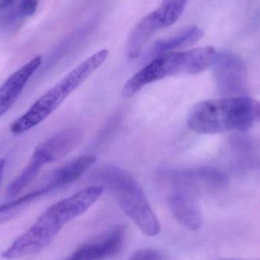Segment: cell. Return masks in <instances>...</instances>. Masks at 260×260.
<instances>
[{"mask_svg": "<svg viewBox=\"0 0 260 260\" xmlns=\"http://www.w3.org/2000/svg\"><path fill=\"white\" fill-rule=\"evenodd\" d=\"M104 191L102 185H93L55 203L41 214L35 224L17 238L2 256L13 260L41 253L54 241L66 224L87 212Z\"/></svg>", "mask_w": 260, "mask_h": 260, "instance_id": "obj_1", "label": "cell"}, {"mask_svg": "<svg viewBox=\"0 0 260 260\" xmlns=\"http://www.w3.org/2000/svg\"><path fill=\"white\" fill-rule=\"evenodd\" d=\"M186 122L200 134L246 131L260 122V101L244 95L202 101L191 108Z\"/></svg>", "mask_w": 260, "mask_h": 260, "instance_id": "obj_2", "label": "cell"}, {"mask_svg": "<svg viewBox=\"0 0 260 260\" xmlns=\"http://www.w3.org/2000/svg\"><path fill=\"white\" fill-rule=\"evenodd\" d=\"M218 52L212 47L173 51L153 58L123 87L122 95L130 99L148 84L178 75H197L212 67Z\"/></svg>", "mask_w": 260, "mask_h": 260, "instance_id": "obj_3", "label": "cell"}, {"mask_svg": "<svg viewBox=\"0 0 260 260\" xmlns=\"http://www.w3.org/2000/svg\"><path fill=\"white\" fill-rule=\"evenodd\" d=\"M91 179L109 189L119 206L141 232L150 237L157 236L160 233L158 218L140 185L129 173L117 167L107 165L95 170Z\"/></svg>", "mask_w": 260, "mask_h": 260, "instance_id": "obj_4", "label": "cell"}, {"mask_svg": "<svg viewBox=\"0 0 260 260\" xmlns=\"http://www.w3.org/2000/svg\"><path fill=\"white\" fill-rule=\"evenodd\" d=\"M109 51L99 50L81 62L63 79L40 97L28 110L11 124V133L21 135L42 123L64 101L76 91L92 73L106 61Z\"/></svg>", "mask_w": 260, "mask_h": 260, "instance_id": "obj_5", "label": "cell"}, {"mask_svg": "<svg viewBox=\"0 0 260 260\" xmlns=\"http://www.w3.org/2000/svg\"><path fill=\"white\" fill-rule=\"evenodd\" d=\"M82 134L79 129L62 130L37 146L28 163L21 174L11 182L6 193L15 197L38 177L45 165L57 161L76 149L82 142Z\"/></svg>", "mask_w": 260, "mask_h": 260, "instance_id": "obj_6", "label": "cell"}, {"mask_svg": "<svg viewBox=\"0 0 260 260\" xmlns=\"http://www.w3.org/2000/svg\"><path fill=\"white\" fill-rule=\"evenodd\" d=\"M96 161L97 158L95 156L91 154H85L73 159L50 172L39 186L27 192V197L34 203L46 194L73 183L93 166Z\"/></svg>", "mask_w": 260, "mask_h": 260, "instance_id": "obj_7", "label": "cell"}, {"mask_svg": "<svg viewBox=\"0 0 260 260\" xmlns=\"http://www.w3.org/2000/svg\"><path fill=\"white\" fill-rule=\"evenodd\" d=\"M217 88L224 94H236L244 91L245 66L239 56L232 52L218 53L212 65Z\"/></svg>", "mask_w": 260, "mask_h": 260, "instance_id": "obj_8", "label": "cell"}, {"mask_svg": "<svg viewBox=\"0 0 260 260\" xmlns=\"http://www.w3.org/2000/svg\"><path fill=\"white\" fill-rule=\"evenodd\" d=\"M123 227H116L81 245L66 260H105L121 250L124 241Z\"/></svg>", "mask_w": 260, "mask_h": 260, "instance_id": "obj_9", "label": "cell"}, {"mask_svg": "<svg viewBox=\"0 0 260 260\" xmlns=\"http://www.w3.org/2000/svg\"><path fill=\"white\" fill-rule=\"evenodd\" d=\"M42 57L37 56L12 73L0 86V117L15 105L28 81L42 64Z\"/></svg>", "mask_w": 260, "mask_h": 260, "instance_id": "obj_10", "label": "cell"}, {"mask_svg": "<svg viewBox=\"0 0 260 260\" xmlns=\"http://www.w3.org/2000/svg\"><path fill=\"white\" fill-rule=\"evenodd\" d=\"M173 216L180 224L190 231H198L203 224L201 209L189 188L180 186L169 197Z\"/></svg>", "mask_w": 260, "mask_h": 260, "instance_id": "obj_11", "label": "cell"}, {"mask_svg": "<svg viewBox=\"0 0 260 260\" xmlns=\"http://www.w3.org/2000/svg\"><path fill=\"white\" fill-rule=\"evenodd\" d=\"M157 10L153 11L142 18L135 26L126 41V56L129 59L139 57L150 38L159 29L163 28Z\"/></svg>", "mask_w": 260, "mask_h": 260, "instance_id": "obj_12", "label": "cell"}, {"mask_svg": "<svg viewBox=\"0 0 260 260\" xmlns=\"http://www.w3.org/2000/svg\"><path fill=\"white\" fill-rule=\"evenodd\" d=\"M204 35L203 29L197 26H192L177 36L157 41L151 50L153 58L168 52L178 51L180 49L186 48L197 44Z\"/></svg>", "mask_w": 260, "mask_h": 260, "instance_id": "obj_13", "label": "cell"}, {"mask_svg": "<svg viewBox=\"0 0 260 260\" xmlns=\"http://www.w3.org/2000/svg\"><path fill=\"white\" fill-rule=\"evenodd\" d=\"M188 0H163L157 9L164 27L172 25L181 16Z\"/></svg>", "mask_w": 260, "mask_h": 260, "instance_id": "obj_14", "label": "cell"}, {"mask_svg": "<svg viewBox=\"0 0 260 260\" xmlns=\"http://www.w3.org/2000/svg\"><path fill=\"white\" fill-rule=\"evenodd\" d=\"M40 0H20L17 9L21 18L25 20L28 17L35 15Z\"/></svg>", "mask_w": 260, "mask_h": 260, "instance_id": "obj_15", "label": "cell"}, {"mask_svg": "<svg viewBox=\"0 0 260 260\" xmlns=\"http://www.w3.org/2000/svg\"><path fill=\"white\" fill-rule=\"evenodd\" d=\"M128 260H163L161 255L153 249H141L131 255Z\"/></svg>", "mask_w": 260, "mask_h": 260, "instance_id": "obj_16", "label": "cell"}, {"mask_svg": "<svg viewBox=\"0 0 260 260\" xmlns=\"http://www.w3.org/2000/svg\"><path fill=\"white\" fill-rule=\"evenodd\" d=\"M5 167H6V160L5 159H0V186L4 175Z\"/></svg>", "mask_w": 260, "mask_h": 260, "instance_id": "obj_17", "label": "cell"}, {"mask_svg": "<svg viewBox=\"0 0 260 260\" xmlns=\"http://www.w3.org/2000/svg\"><path fill=\"white\" fill-rule=\"evenodd\" d=\"M219 260H256V259H223Z\"/></svg>", "mask_w": 260, "mask_h": 260, "instance_id": "obj_18", "label": "cell"}]
</instances>
